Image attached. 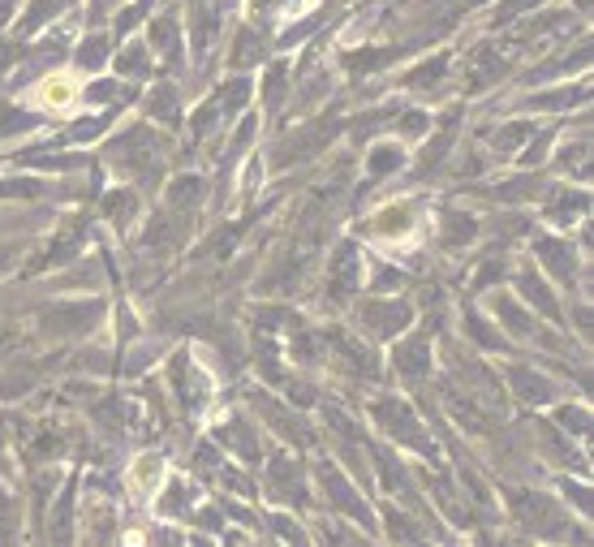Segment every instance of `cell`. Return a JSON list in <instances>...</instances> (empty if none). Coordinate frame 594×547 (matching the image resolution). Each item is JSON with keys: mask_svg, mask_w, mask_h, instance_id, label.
Instances as JSON below:
<instances>
[{"mask_svg": "<svg viewBox=\"0 0 594 547\" xmlns=\"http://www.w3.org/2000/svg\"><path fill=\"white\" fill-rule=\"evenodd\" d=\"M70 100H73L70 78H52V82L43 87V104H48V109H61V104H70Z\"/></svg>", "mask_w": 594, "mask_h": 547, "instance_id": "1", "label": "cell"}]
</instances>
